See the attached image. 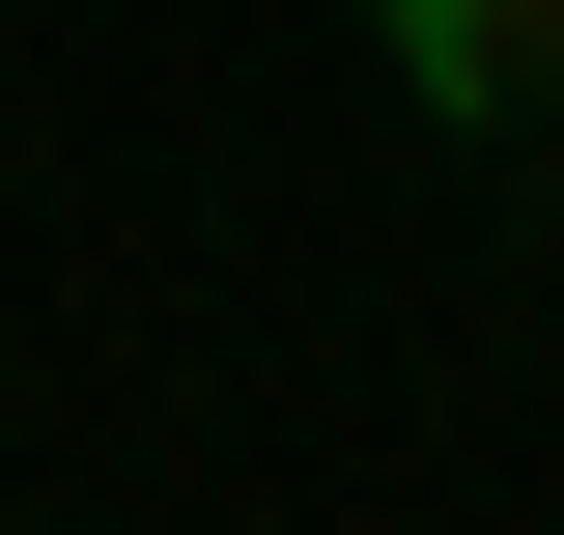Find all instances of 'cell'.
<instances>
[{
  "mask_svg": "<svg viewBox=\"0 0 564 535\" xmlns=\"http://www.w3.org/2000/svg\"><path fill=\"white\" fill-rule=\"evenodd\" d=\"M395 29V113L423 141H536L564 113V0H367Z\"/></svg>",
  "mask_w": 564,
  "mask_h": 535,
  "instance_id": "1",
  "label": "cell"
}]
</instances>
